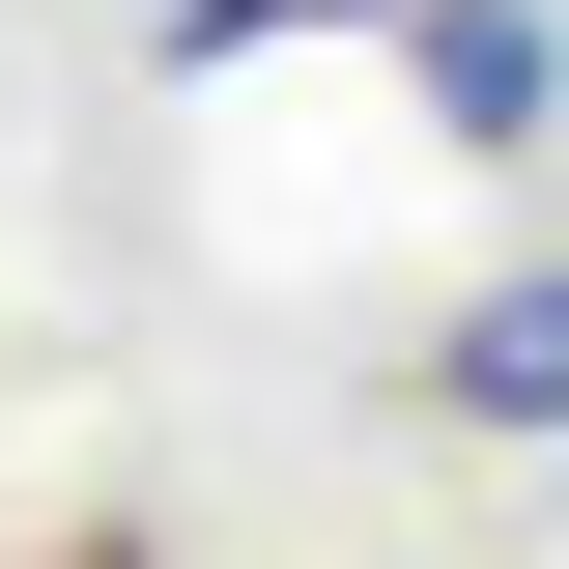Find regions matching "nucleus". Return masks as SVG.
I'll return each instance as SVG.
<instances>
[{
	"label": "nucleus",
	"instance_id": "7ed1b4c3",
	"mask_svg": "<svg viewBox=\"0 0 569 569\" xmlns=\"http://www.w3.org/2000/svg\"><path fill=\"white\" fill-rule=\"evenodd\" d=\"M313 29H399V0H142V58L228 86V58H313Z\"/></svg>",
	"mask_w": 569,
	"mask_h": 569
},
{
	"label": "nucleus",
	"instance_id": "f257e3e1",
	"mask_svg": "<svg viewBox=\"0 0 569 569\" xmlns=\"http://www.w3.org/2000/svg\"><path fill=\"white\" fill-rule=\"evenodd\" d=\"M370 58L427 86V142H456V171H512V142L569 114V29H541V0H399V29H370Z\"/></svg>",
	"mask_w": 569,
	"mask_h": 569
},
{
	"label": "nucleus",
	"instance_id": "20e7f679",
	"mask_svg": "<svg viewBox=\"0 0 569 569\" xmlns=\"http://www.w3.org/2000/svg\"><path fill=\"white\" fill-rule=\"evenodd\" d=\"M58 569H171V541H142V512H86V541H58Z\"/></svg>",
	"mask_w": 569,
	"mask_h": 569
},
{
	"label": "nucleus",
	"instance_id": "f03ea898",
	"mask_svg": "<svg viewBox=\"0 0 569 569\" xmlns=\"http://www.w3.org/2000/svg\"><path fill=\"white\" fill-rule=\"evenodd\" d=\"M427 399L485 427V456H569V257H512V284H456V342H427Z\"/></svg>",
	"mask_w": 569,
	"mask_h": 569
}]
</instances>
